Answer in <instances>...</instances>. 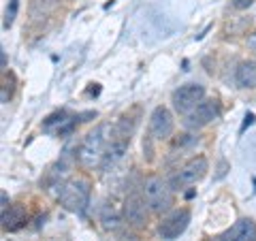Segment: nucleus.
Instances as JSON below:
<instances>
[{
	"instance_id": "obj_1",
	"label": "nucleus",
	"mask_w": 256,
	"mask_h": 241,
	"mask_svg": "<svg viewBox=\"0 0 256 241\" xmlns=\"http://www.w3.org/2000/svg\"><path fill=\"white\" fill-rule=\"evenodd\" d=\"M107 130L109 126L102 124V126H96L92 132H88V136L82 141V146H79V152H77V158L79 162L84 166H96L100 164V160L105 158V148L109 146L107 141Z\"/></svg>"
},
{
	"instance_id": "obj_2",
	"label": "nucleus",
	"mask_w": 256,
	"mask_h": 241,
	"mask_svg": "<svg viewBox=\"0 0 256 241\" xmlns=\"http://www.w3.org/2000/svg\"><path fill=\"white\" fill-rule=\"evenodd\" d=\"M141 190H143V196H146L152 212L162 214V212L171 210V205H173V188H171V184L166 180H162L160 175H150V178L143 182Z\"/></svg>"
},
{
	"instance_id": "obj_3",
	"label": "nucleus",
	"mask_w": 256,
	"mask_h": 241,
	"mask_svg": "<svg viewBox=\"0 0 256 241\" xmlns=\"http://www.w3.org/2000/svg\"><path fill=\"white\" fill-rule=\"evenodd\" d=\"M60 200H62V205L66 207L68 212L82 214V212L86 210L88 200H90V182L84 180V178L70 180L66 186L62 188Z\"/></svg>"
},
{
	"instance_id": "obj_4",
	"label": "nucleus",
	"mask_w": 256,
	"mask_h": 241,
	"mask_svg": "<svg viewBox=\"0 0 256 241\" xmlns=\"http://www.w3.org/2000/svg\"><path fill=\"white\" fill-rule=\"evenodd\" d=\"M207 168H210V162H207L205 156H194L192 160H188L186 164H184L178 173L171 178V188L173 190H182V188H188L192 184H196L198 180L203 178L207 173Z\"/></svg>"
},
{
	"instance_id": "obj_5",
	"label": "nucleus",
	"mask_w": 256,
	"mask_h": 241,
	"mask_svg": "<svg viewBox=\"0 0 256 241\" xmlns=\"http://www.w3.org/2000/svg\"><path fill=\"white\" fill-rule=\"evenodd\" d=\"M201 100H205V88L198 86V84H186V86H182L171 96V102H173L175 111H178V114H184V116L190 114V111L194 109Z\"/></svg>"
},
{
	"instance_id": "obj_6",
	"label": "nucleus",
	"mask_w": 256,
	"mask_h": 241,
	"mask_svg": "<svg viewBox=\"0 0 256 241\" xmlns=\"http://www.w3.org/2000/svg\"><path fill=\"white\" fill-rule=\"evenodd\" d=\"M190 210H175L171 212L166 218L160 222V235H162V239H178L184 230L188 228V224H190Z\"/></svg>"
},
{
	"instance_id": "obj_7",
	"label": "nucleus",
	"mask_w": 256,
	"mask_h": 241,
	"mask_svg": "<svg viewBox=\"0 0 256 241\" xmlns=\"http://www.w3.org/2000/svg\"><path fill=\"white\" fill-rule=\"evenodd\" d=\"M148 200L143 194H137V192H132V194H128L126 200H124V218L128 224H132V226H143V224L148 222Z\"/></svg>"
},
{
	"instance_id": "obj_8",
	"label": "nucleus",
	"mask_w": 256,
	"mask_h": 241,
	"mask_svg": "<svg viewBox=\"0 0 256 241\" xmlns=\"http://www.w3.org/2000/svg\"><path fill=\"white\" fill-rule=\"evenodd\" d=\"M173 114L166 107H156L152 111V118H150V132L154 139L162 141V139H169L173 134Z\"/></svg>"
},
{
	"instance_id": "obj_9",
	"label": "nucleus",
	"mask_w": 256,
	"mask_h": 241,
	"mask_svg": "<svg viewBox=\"0 0 256 241\" xmlns=\"http://www.w3.org/2000/svg\"><path fill=\"white\" fill-rule=\"evenodd\" d=\"M216 118H218V105L214 100H201L190 114H186L184 124H186V128H203L212 124Z\"/></svg>"
},
{
	"instance_id": "obj_10",
	"label": "nucleus",
	"mask_w": 256,
	"mask_h": 241,
	"mask_svg": "<svg viewBox=\"0 0 256 241\" xmlns=\"http://www.w3.org/2000/svg\"><path fill=\"white\" fill-rule=\"evenodd\" d=\"M220 241H256V224L252 220H239L220 235Z\"/></svg>"
},
{
	"instance_id": "obj_11",
	"label": "nucleus",
	"mask_w": 256,
	"mask_h": 241,
	"mask_svg": "<svg viewBox=\"0 0 256 241\" xmlns=\"http://www.w3.org/2000/svg\"><path fill=\"white\" fill-rule=\"evenodd\" d=\"M26 224V207L24 205H9L2 210V230H20Z\"/></svg>"
},
{
	"instance_id": "obj_12",
	"label": "nucleus",
	"mask_w": 256,
	"mask_h": 241,
	"mask_svg": "<svg viewBox=\"0 0 256 241\" xmlns=\"http://www.w3.org/2000/svg\"><path fill=\"white\" fill-rule=\"evenodd\" d=\"M235 82L239 88H246V90H254L256 88V60H246L237 66L235 73Z\"/></svg>"
},
{
	"instance_id": "obj_13",
	"label": "nucleus",
	"mask_w": 256,
	"mask_h": 241,
	"mask_svg": "<svg viewBox=\"0 0 256 241\" xmlns=\"http://www.w3.org/2000/svg\"><path fill=\"white\" fill-rule=\"evenodd\" d=\"M100 222H102V228L107 230H116L120 226V222H122V216H120V212L116 210V205L111 203H105L100 210Z\"/></svg>"
},
{
	"instance_id": "obj_14",
	"label": "nucleus",
	"mask_w": 256,
	"mask_h": 241,
	"mask_svg": "<svg viewBox=\"0 0 256 241\" xmlns=\"http://www.w3.org/2000/svg\"><path fill=\"white\" fill-rule=\"evenodd\" d=\"M18 11H20V0H9V4H6V11H4V22H2L4 30L13 26L15 18H18Z\"/></svg>"
},
{
	"instance_id": "obj_15",
	"label": "nucleus",
	"mask_w": 256,
	"mask_h": 241,
	"mask_svg": "<svg viewBox=\"0 0 256 241\" xmlns=\"http://www.w3.org/2000/svg\"><path fill=\"white\" fill-rule=\"evenodd\" d=\"M64 118H66V114H64V111H58V114H54V116H50V118H47L45 120V128H52L54 124H62V122H66V120H64Z\"/></svg>"
},
{
	"instance_id": "obj_16",
	"label": "nucleus",
	"mask_w": 256,
	"mask_h": 241,
	"mask_svg": "<svg viewBox=\"0 0 256 241\" xmlns=\"http://www.w3.org/2000/svg\"><path fill=\"white\" fill-rule=\"evenodd\" d=\"M252 2L254 0H233V6L239 11H244V9H248V6H252Z\"/></svg>"
},
{
	"instance_id": "obj_17",
	"label": "nucleus",
	"mask_w": 256,
	"mask_h": 241,
	"mask_svg": "<svg viewBox=\"0 0 256 241\" xmlns=\"http://www.w3.org/2000/svg\"><path fill=\"white\" fill-rule=\"evenodd\" d=\"M254 120H256V116H254V114H246V120H244V126H242V130H239V132H242V134H244V132H246V128L254 124Z\"/></svg>"
},
{
	"instance_id": "obj_18",
	"label": "nucleus",
	"mask_w": 256,
	"mask_h": 241,
	"mask_svg": "<svg viewBox=\"0 0 256 241\" xmlns=\"http://www.w3.org/2000/svg\"><path fill=\"white\" fill-rule=\"evenodd\" d=\"M248 47H250L252 52H256V32H254V34H252L250 38H248Z\"/></svg>"
},
{
	"instance_id": "obj_19",
	"label": "nucleus",
	"mask_w": 256,
	"mask_h": 241,
	"mask_svg": "<svg viewBox=\"0 0 256 241\" xmlns=\"http://www.w3.org/2000/svg\"><path fill=\"white\" fill-rule=\"evenodd\" d=\"M0 198H2V210H6V207H9V200H6V192H2V194H0Z\"/></svg>"
},
{
	"instance_id": "obj_20",
	"label": "nucleus",
	"mask_w": 256,
	"mask_h": 241,
	"mask_svg": "<svg viewBox=\"0 0 256 241\" xmlns=\"http://www.w3.org/2000/svg\"><path fill=\"white\" fill-rule=\"evenodd\" d=\"M2 68H6V54L2 52Z\"/></svg>"
}]
</instances>
